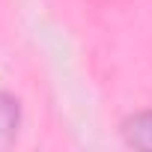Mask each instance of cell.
<instances>
[{
  "instance_id": "6da1fadb",
  "label": "cell",
  "mask_w": 152,
  "mask_h": 152,
  "mask_svg": "<svg viewBox=\"0 0 152 152\" xmlns=\"http://www.w3.org/2000/svg\"><path fill=\"white\" fill-rule=\"evenodd\" d=\"M122 131H125V140H128V146L152 152V110L131 116V119L125 122V128H122Z\"/></svg>"
},
{
  "instance_id": "7a4b0ae2",
  "label": "cell",
  "mask_w": 152,
  "mask_h": 152,
  "mask_svg": "<svg viewBox=\"0 0 152 152\" xmlns=\"http://www.w3.org/2000/svg\"><path fill=\"white\" fill-rule=\"evenodd\" d=\"M18 125H21V110H18V102L6 93H0V146H9L18 134Z\"/></svg>"
}]
</instances>
